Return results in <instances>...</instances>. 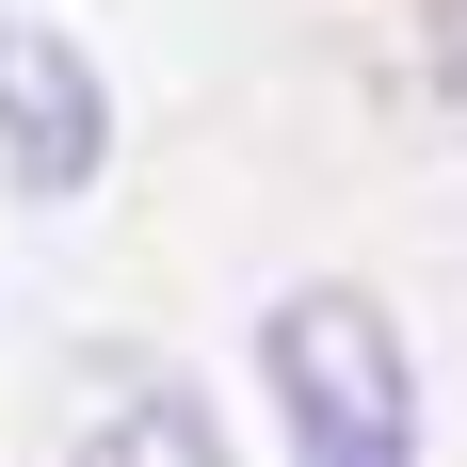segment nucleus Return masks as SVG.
Here are the masks:
<instances>
[{
  "mask_svg": "<svg viewBox=\"0 0 467 467\" xmlns=\"http://www.w3.org/2000/svg\"><path fill=\"white\" fill-rule=\"evenodd\" d=\"M65 467H226V451H210V420H193L178 387H113V403L81 420V451H65Z\"/></svg>",
  "mask_w": 467,
  "mask_h": 467,
  "instance_id": "nucleus-3",
  "label": "nucleus"
},
{
  "mask_svg": "<svg viewBox=\"0 0 467 467\" xmlns=\"http://www.w3.org/2000/svg\"><path fill=\"white\" fill-rule=\"evenodd\" d=\"M258 371H275L290 467H420V371L371 290H290L258 323Z\"/></svg>",
  "mask_w": 467,
  "mask_h": 467,
  "instance_id": "nucleus-1",
  "label": "nucleus"
},
{
  "mask_svg": "<svg viewBox=\"0 0 467 467\" xmlns=\"http://www.w3.org/2000/svg\"><path fill=\"white\" fill-rule=\"evenodd\" d=\"M451 113H467V33H451Z\"/></svg>",
  "mask_w": 467,
  "mask_h": 467,
  "instance_id": "nucleus-4",
  "label": "nucleus"
},
{
  "mask_svg": "<svg viewBox=\"0 0 467 467\" xmlns=\"http://www.w3.org/2000/svg\"><path fill=\"white\" fill-rule=\"evenodd\" d=\"M0 161H16V193H97V161H113V97H97V65L65 33H33V16H0Z\"/></svg>",
  "mask_w": 467,
  "mask_h": 467,
  "instance_id": "nucleus-2",
  "label": "nucleus"
}]
</instances>
